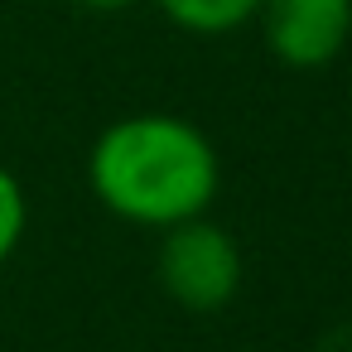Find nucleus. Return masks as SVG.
I'll return each instance as SVG.
<instances>
[{"label": "nucleus", "mask_w": 352, "mask_h": 352, "mask_svg": "<svg viewBox=\"0 0 352 352\" xmlns=\"http://www.w3.org/2000/svg\"><path fill=\"white\" fill-rule=\"evenodd\" d=\"M78 10H92V15H121V10H131L135 0H73Z\"/></svg>", "instance_id": "423d86ee"}, {"label": "nucleus", "mask_w": 352, "mask_h": 352, "mask_svg": "<svg viewBox=\"0 0 352 352\" xmlns=\"http://www.w3.org/2000/svg\"><path fill=\"white\" fill-rule=\"evenodd\" d=\"M160 285L198 314L222 309L241 285V251L232 232H222L208 217H188L179 227H164L160 246Z\"/></svg>", "instance_id": "f03ea898"}, {"label": "nucleus", "mask_w": 352, "mask_h": 352, "mask_svg": "<svg viewBox=\"0 0 352 352\" xmlns=\"http://www.w3.org/2000/svg\"><path fill=\"white\" fill-rule=\"evenodd\" d=\"M265 44L289 68H323L352 34V0H261Z\"/></svg>", "instance_id": "7ed1b4c3"}, {"label": "nucleus", "mask_w": 352, "mask_h": 352, "mask_svg": "<svg viewBox=\"0 0 352 352\" xmlns=\"http://www.w3.org/2000/svg\"><path fill=\"white\" fill-rule=\"evenodd\" d=\"M92 193L107 212L135 227H179L203 217L217 198V150L212 140L169 111H140L111 121L87 155Z\"/></svg>", "instance_id": "f257e3e1"}, {"label": "nucleus", "mask_w": 352, "mask_h": 352, "mask_svg": "<svg viewBox=\"0 0 352 352\" xmlns=\"http://www.w3.org/2000/svg\"><path fill=\"white\" fill-rule=\"evenodd\" d=\"M25 227H30V203H25V188L20 179L0 164V265H6L20 241H25Z\"/></svg>", "instance_id": "39448f33"}, {"label": "nucleus", "mask_w": 352, "mask_h": 352, "mask_svg": "<svg viewBox=\"0 0 352 352\" xmlns=\"http://www.w3.org/2000/svg\"><path fill=\"white\" fill-rule=\"evenodd\" d=\"M155 6L188 34H227L256 20L261 0H155Z\"/></svg>", "instance_id": "20e7f679"}]
</instances>
